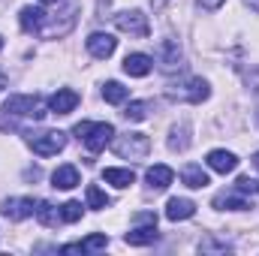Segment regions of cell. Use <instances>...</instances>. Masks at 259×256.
Segmentation results:
<instances>
[{
  "mask_svg": "<svg viewBox=\"0 0 259 256\" xmlns=\"http://www.w3.org/2000/svg\"><path fill=\"white\" fill-rule=\"evenodd\" d=\"M148 151H151V139L145 133H127L115 142V154L124 160H142L148 157Z\"/></svg>",
  "mask_w": 259,
  "mask_h": 256,
  "instance_id": "cell-3",
  "label": "cell"
},
{
  "mask_svg": "<svg viewBox=\"0 0 259 256\" xmlns=\"http://www.w3.org/2000/svg\"><path fill=\"white\" fill-rule=\"evenodd\" d=\"M106 205H109V196L100 190L97 184H91V187H88V208H97V211H100V208H106Z\"/></svg>",
  "mask_w": 259,
  "mask_h": 256,
  "instance_id": "cell-23",
  "label": "cell"
},
{
  "mask_svg": "<svg viewBox=\"0 0 259 256\" xmlns=\"http://www.w3.org/2000/svg\"><path fill=\"white\" fill-rule=\"evenodd\" d=\"M27 142H30V148H33V154H39V157H55L58 151H64V145H66V136L61 133V130H49V133H39V136H30Z\"/></svg>",
  "mask_w": 259,
  "mask_h": 256,
  "instance_id": "cell-6",
  "label": "cell"
},
{
  "mask_svg": "<svg viewBox=\"0 0 259 256\" xmlns=\"http://www.w3.org/2000/svg\"><path fill=\"white\" fill-rule=\"evenodd\" d=\"M42 21H46V12L39 6H24L21 9V27L27 33H42Z\"/></svg>",
  "mask_w": 259,
  "mask_h": 256,
  "instance_id": "cell-17",
  "label": "cell"
},
{
  "mask_svg": "<svg viewBox=\"0 0 259 256\" xmlns=\"http://www.w3.org/2000/svg\"><path fill=\"white\" fill-rule=\"evenodd\" d=\"M81 244V250L88 253V250H103L106 244H109V238H106V232H94V235H88L84 241H78Z\"/></svg>",
  "mask_w": 259,
  "mask_h": 256,
  "instance_id": "cell-24",
  "label": "cell"
},
{
  "mask_svg": "<svg viewBox=\"0 0 259 256\" xmlns=\"http://www.w3.org/2000/svg\"><path fill=\"white\" fill-rule=\"evenodd\" d=\"M0 211H3V217H9V220H27L30 214H36V202H33L30 196H18V199H6Z\"/></svg>",
  "mask_w": 259,
  "mask_h": 256,
  "instance_id": "cell-7",
  "label": "cell"
},
{
  "mask_svg": "<svg viewBox=\"0 0 259 256\" xmlns=\"http://www.w3.org/2000/svg\"><path fill=\"white\" fill-rule=\"evenodd\" d=\"M172 178H175V172H172L169 166H163V163L151 166V169H148V175H145V181L151 184V190H166V187L172 184Z\"/></svg>",
  "mask_w": 259,
  "mask_h": 256,
  "instance_id": "cell-14",
  "label": "cell"
},
{
  "mask_svg": "<svg viewBox=\"0 0 259 256\" xmlns=\"http://www.w3.org/2000/svg\"><path fill=\"white\" fill-rule=\"evenodd\" d=\"M52 187H58V190H72V187H78V169H75L72 163L58 166V169L52 172Z\"/></svg>",
  "mask_w": 259,
  "mask_h": 256,
  "instance_id": "cell-13",
  "label": "cell"
},
{
  "mask_svg": "<svg viewBox=\"0 0 259 256\" xmlns=\"http://www.w3.org/2000/svg\"><path fill=\"white\" fill-rule=\"evenodd\" d=\"M115 49H118V39H115L112 33H91V36H88V52H91L97 61L112 58Z\"/></svg>",
  "mask_w": 259,
  "mask_h": 256,
  "instance_id": "cell-8",
  "label": "cell"
},
{
  "mask_svg": "<svg viewBox=\"0 0 259 256\" xmlns=\"http://www.w3.org/2000/svg\"><path fill=\"white\" fill-rule=\"evenodd\" d=\"M157 61H160V66H163L166 72L181 69V46H178L175 39H163L160 49H157Z\"/></svg>",
  "mask_w": 259,
  "mask_h": 256,
  "instance_id": "cell-9",
  "label": "cell"
},
{
  "mask_svg": "<svg viewBox=\"0 0 259 256\" xmlns=\"http://www.w3.org/2000/svg\"><path fill=\"white\" fill-rule=\"evenodd\" d=\"M151 3H154V9H163V6H166L169 0H151Z\"/></svg>",
  "mask_w": 259,
  "mask_h": 256,
  "instance_id": "cell-29",
  "label": "cell"
},
{
  "mask_svg": "<svg viewBox=\"0 0 259 256\" xmlns=\"http://www.w3.org/2000/svg\"><path fill=\"white\" fill-rule=\"evenodd\" d=\"M151 58L148 55H142V52H136V55H127L124 58V72L127 75H136V78H142V75H148L151 72Z\"/></svg>",
  "mask_w": 259,
  "mask_h": 256,
  "instance_id": "cell-16",
  "label": "cell"
},
{
  "mask_svg": "<svg viewBox=\"0 0 259 256\" xmlns=\"http://www.w3.org/2000/svg\"><path fill=\"white\" fill-rule=\"evenodd\" d=\"M3 88H6V75L0 72V91H3Z\"/></svg>",
  "mask_w": 259,
  "mask_h": 256,
  "instance_id": "cell-30",
  "label": "cell"
},
{
  "mask_svg": "<svg viewBox=\"0 0 259 256\" xmlns=\"http://www.w3.org/2000/svg\"><path fill=\"white\" fill-rule=\"evenodd\" d=\"M181 181H184L190 190H202V187L211 184V181H208V172H205L202 166H196V163H187V166L181 169Z\"/></svg>",
  "mask_w": 259,
  "mask_h": 256,
  "instance_id": "cell-15",
  "label": "cell"
},
{
  "mask_svg": "<svg viewBox=\"0 0 259 256\" xmlns=\"http://www.w3.org/2000/svg\"><path fill=\"white\" fill-rule=\"evenodd\" d=\"M0 52H3V39H0Z\"/></svg>",
  "mask_w": 259,
  "mask_h": 256,
  "instance_id": "cell-33",
  "label": "cell"
},
{
  "mask_svg": "<svg viewBox=\"0 0 259 256\" xmlns=\"http://www.w3.org/2000/svg\"><path fill=\"white\" fill-rule=\"evenodd\" d=\"M148 109H151L148 103H130L127 112H124V118H127V121H145V118H148Z\"/></svg>",
  "mask_w": 259,
  "mask_h": 256,
  "instance_id": "cell-26",
  "label": "cell"
},
{
  "mask_svg": "<svg viewBox=\"0 0 259 256\" xmlns=\"http://www.w3.org/2000/svg\"><path fill=\"white\" fill-rule=\"evenodd\" d=\"M133 220H136V223H148V226H157V214H154V211H142V214H136Z\"/></svg>",
  "mask_w": 259,
  "mask_h": 256,
  "instance_id": "cell-27",
  "label": "cell"
},
{
  "mask_svg": "<svg viewBox=\"0 0 259 256\" xmlns=\"http://www.w3.org/2000/svg\"><path fill=\"white\" fill-rule=\"evenodd\" d=\"M253 166H256V172H259V151L253 154Z\"/></svg>",
  "mask_w": 259,
  "mask_h": 256,
  "instance_id": "cell-31",
  "label": "cell"
},
{
  "mask_svg": "<svg viewBox=\"0 0 259 256\" xmlns=\"http://www.w3.org/2000/svg\"><path fill=\"white\" fill-rule=\"evenodd\" d=\"M214 205H217V208L226 205V208H232V211H241V208H247V199L238 196V193H220V196L214 199Z\"/></svg>",
  "mask_w": 259,
  "mask_h": 256,
  "instance_id": "cell-22",
  "label": "cell"
},
{
  "mask_svg": "<svg viewBox=\"0 0 259 256\" xmlns=\"http://www.w3.org/2000/svg\"><path fill=\"white\" fill-rule=\"evenodd\" d=\"M103 100L112 103V106H118V103L127 100V88H124L121 81H106V84H103Z\"/></svg>",
  "mask_w": 259,
  "mask_h": 256,
  "instance_id": "cell-20",
  "label": "cell"
},
{
  "mask_svg": "<svg viewBox=\"0 0 259 256\" xmlns=\"http://www.w3.org/2000/svg\"><path fill=\"white\" fill-rule=\"evenodd\" d=\"M115 27H118V30H124V33H130V36H139V39H145V36L151 33L148 15H145V12H139V9L118 12V15H115Z\"/></svg>",
  "mask_w": 259,
  "mask_h": 256,
  "instance_id": "cell-4",
  "label": "cell"
},
{
  "mask_svg": "<svg viewBox=\"0 0 259 256\" xmlns=\"http://www.w3.org/2000/svg\"><path fill=\"white\" fill-rule=\"evenodd\" d=\"M39 3H58V0H39Z\"/></svg>",
  "mask_w": 259,
  "mask_h": 256,
  "instance_id": "cell-32",
  "label": "cell"
},
{
  "mask_svg": "<svg viewBox=\"0 0 259 256\" xmlns=\"http://www.w3.org/2000/svg\"><path fill=\"white\" fill-rule=\"evenodd\" d=\"M196 214V202L193 199H184V196H175V199H169V205H166V217L169 220H190Z\"/></svg>",
  "mask_w": 259,
  "mask_h": 256,
  "instance_id": "cell-12",
  "label": "cell"
},
{
  "mask_svg": "<svg viewBox=\"0 0 259 256\" xmlns=\"http://www.w3.org/2000/svg\"><path fill=\"white\" fill-rule=\"evenodd\" d=\"M124 241H127V244H133V247H145V244H154V241H157V229L145 223V226H139V229L127 232V235H124Z\"/></svg>",
  "mask_w": 259,
  "mask_h": 256,
  "instance_id": "cell-18",
  "label": "cell"
},
{
  "mask_svg": "<svg viewBox=\"0 0 259 256\" xmlns=\"http://www.w3.org/2000/svg\"><path fill=\"white\" fill-rule=\"evenodd\" d=\"M3 112L6 115H15V118H33V121H42L49 112L42 109V103L30 94H15L3 103Z\"/></svg>",
  "mask_w": 259,
  "mask_h": 256,
  "instance_id": "cell-2",
  "label": "cell"
},
{
  "mask_svg": "<svg viewBox=\"0 0 259 256\" xmlns=\"http://www.w3.org/2000/svg\"><path fill=\"white\" fill-rule=\"evenodd\" d=\"M199 3H202L205 9H220V6H223V0H199Z\"/></svg>",
  "mask_w": 259,
  "mask_h": 256,
  "instance_id": "cell-28",
  "label": "cell"
},
{
  "mask_svg": "<svg viewBox=\"0 0 259 256\" xmlns=\"http://www.w3.org/2000/svg\"><path fill=\"white\" fill-rule=\"evenodd\" d=\"M208 94L211 91H208V84L202 78H184V81L169 88V97L172 100H184V103H202V100H208Z\"/></svg>",
  "mask_w": 259,
  "mask_h": 256,
  "instance_id": "cell-5",
  "label": "cell"
},
{
  "mask_svg": "<svg viewBox=\"0 0 259 256\" xmlns=\"http://www.w3.org/2000/svg\"><path fill=\"white\" fill-rule=\"evenodd\" d=\"M61 217H64V223H78L81 220V202H64Z\"/></svg>",
  "mask_w": 259,
  "mask_h": 256,
  "instance_id": "cell-25",
  "label": "cell"
},
{
  "mask_svg": "<svg viewBox=\"0 0 259 256\" xmlns=\"http://www.w3.org/2000/svg\"><path fill=\"white\" fill-rule=\"evenodd\" d=\"M103 178H106L109 184H115V187H130V184L136 181L133 169H106V172H103Z\"/></svg>",
  "mask_w": 259,
  "mask_h": 256,
  "instance_id": "cell-21",
  "label": "cell"
},
{
  "mask_svg": "<svg viewBox=\"0 0 259 256\" xmlns=\"http://www.w3.org/2000/svg\"><path fill=\"white\" fill-rule=\"evenodd\" d=\"M72 133L84 142V148H88L91 154H100V151L112 142L115 127H112V124H91V121H81V124H75Z\"/></svg>",
  "mask_w": 259,
  "mask_h": 256,
  "instance_id": "cell-1",
  "label": "cell"
},
{
  "mask_svg": "<svg viewBox=\"0 0 259 256\" xmlns=\"http://www.w3.org/2000/svg\"><path fill=\"white\" fill-rule=\"evenodd\" d=\"M36 217H39V223H42V226H58V223L64 220V217H61V208H55V205H52V202H46V199H42V202H36Z\"/></svg>",
  "mask_w": 259,
  "mask_h": 256,
  "instance_id": "cell-19",
  "label": "cell"
},
{
  "mask_svg": "<svg viewBox=\"0 0 259 256\" xmlns=\"http://www.w3.org/2000/svg\"><path fill=\"white\" fill-rule=\"evenodd\" d=\"M75 106H78V94L69 91V88H61V91L52 94V100H49V109H52L55 115H69Z\"/></svg>",
  "mask_w": 259,
  "mask_h": 256,
  "instance_id": "cell-11",
  "label": "cell"
},
{
  "mask_svg": "<svg viewBox=\"0 0 259 256\" xmlns=\"http://www.w3.org/2000/svg\"><path fill=\"white\" fill-rule=\"evenodd\" d=\"M208 169H214V172H220V175H226V172H235V166H238V157L232 154V151H223V148H217V151H211L208 154Z\"/></svg>",
  "mask_w": 259,
  "mask_h": 256,
  "instance_id": "cell-10",
  "label": "cell"
}]
</instances>
